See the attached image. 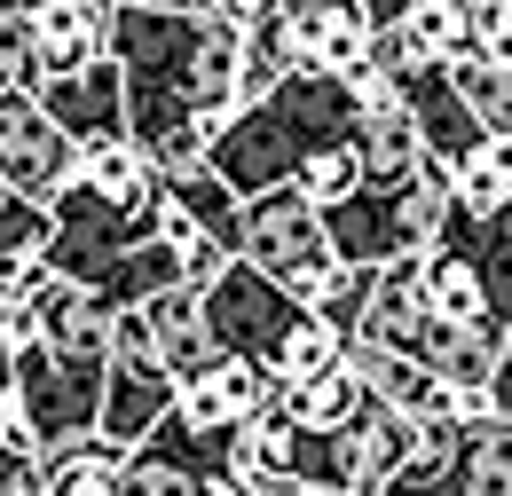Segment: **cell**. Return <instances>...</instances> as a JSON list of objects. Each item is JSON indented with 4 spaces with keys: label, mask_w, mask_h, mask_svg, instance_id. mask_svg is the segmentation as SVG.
Returning <instances> with one entry per match:
<instances>
[{
    "label": "cell",
    "mask_w": 512,
    "mask_h": 496,
    "mask_svg": "<svg viewBox=\"0 0 512 496\" xmlns=\"http://www.w3.org/2000/svg\"><path fill=\"white\" fill-rule=\"evenodd\" d=\"M40 331L32 347L8 355V410L24 418L32 457L95 434V402H103V355H111V308H95V292H79L64 276L32 284Z\"/></svg>",
    "instance_id": "1"
},
{
    "label": "cell",
    "mask_w": 512,
    "mask_h": 496,
    "mask_svg": "<svg viewBox=\"0 0 512 496\" xmlns=\"http://www.w3.org/2000/svg\"><path fill=\"white\" fill-rule=\"evenodd\" d=\"M229 260H245L253 276H268L276 292H292L300 308L339 276L331 237H323V213L292 182L260 189V197H237V252H229Z\"/></svg>",
    "instance_id": "3"
},
{
    "label": "cell",
    "mask_w": 512,
    "mask_h": 496,
    "mask_svg": "<svg viewBox=\"0 0 512 496\" xmlns=\"http://www.w3.org/2000/svg\"><path fill=\"white\" fill-rule=\"evenodd\" d=\"M260 410H276V378L260 363H245V355H213L190 378H174V418L190 434H237Z\"/></svg>",
    "instance_id": "9"
},
{
    "label": "cell",
    "mask_w": 512,
    "mask_h": 496,
    "mask_svg": "<svg viewBox=\"0 0 512 496\" xmlns=\"http://www.w3.org/2000/svg\"><path fill=\"white\" fill-rule=\"evenodd\" d=\"M394 24L410 32V48H418V56H434V63H442L449 48L465 40V24H457V0H402V8H394Z\"/></svg>",
    "instance_id": "26"
},
{
    "label": "cell",
    "mask_w": 512,
    "mask_h": 496,
    "mask_svg": "<svg viewBox=\"0 0 512 496\" xmlns=\"http://www.w3.org/2000/svg\"><path fill=\"white\" fill-rule=\"evenodd\" d=\"M402 0H308V24H300V71L316 79H347L371 56V32L394 16Z\"/></svg>",
    "instance_id": "11"
},
{
    "label": "cell",
    "mask_w": 512,
    "mask_h": 496,
    "mask_svg": "<svg viewBox=\"0 0 512 496\" xmlns=\"http://www.w3.org/2000/svg\"><path fill=\"white\" fill-rule=\"evenodd\" d=\"M221 441L229 434H190L166 410L134 449H119V496H205V481H221Z\"/></svg>",
    "instance_id": "8"
},
{
    "label": "cell",
    "mask_w": 512,
    "mask_h": 496,
    "mask_svg": "<svg viewBox=\"0 0 512 496\" xmlns=\"http://www.w3.org/2000/svg\"><path fill=\"white\" fill-rule=\"evenodd\" d=\"M142 331H150L158 363H166L174 378H190L197 363H213V331H205V308H197L190 284H166V292H150V300H142Z\"/></svg>",
    "instance_id": "17"
},
{
    "label": "cell",
    "mask_w": 512,
    "mask_h": 496,
    "mask_svg": "<svg viewBox=\"0 0 512 496\" xmlns=\"http://www.w3.org/2000/svg\"><path fill=\"white\" fill-rule=\"evenodd\" d=\"M355 158H363V189L371 197H394V189L410 182L418 166H426V150H418V126L402 103H379V111H355Z\"/></svg>",
    "instance_id": "15"
},
{
    "label": "cell",
    "mask_w": 512,
    "mask_h": 496,
    "mask_svg": "<svg viewBox=\"0 0 512 496\" xmlns=\"http://www.w3.org/2000/svg\"><path fill=\"white\" fill-rule=\"evenodd\" d=\"M292 189L316 205V213H331V205H347L355 189H363V158H355V134H339V142H316L308 158H300V174H292Z\"/></svg>",
    "instance_id": "24"
},
{
    "label": "cell",
    "mask_w": 512,
    "mask_h": 496,
    "mask_svg": "<svg viewBox=\"0 0 512 496\" xmlns=\"http://www.w3.org/2000/svg\"><path fill=\"white\" fill-rule=\"evenodd\" d=\"M158 237V205L150 213H134V205H111V197H95L87 182L56 189V205H48V245H40V268L48 276H64V284H95V276H111L134 245H150Z\"/></svg>",
    "instance_id": "4"
},
{
    "label": "cell",
    "mask_w": 512,
    "mask_h": 496,
    "mask_svg": "<svg viewBox=\"0 0 512 496\" xmlns=\"http://www.w3.org/2000/svg\"><path fill=\"white\" fill-rule=\"evenodd\" d=\"M158 205H166V213H182L197 237H213L221 252H237V197L213 182L205 166H190V174H166V182H158Z\"/></svg>",
    "instance_id": "22"
},
{
    "label": "cell",
    "mask_w": 512,
    "mask_h": 496,
    "mask_svg": "<svg viewBox=\"0 0 512 496\" xmlns=\"http://www.w3.org/2000/svg\"><path fill=\"white\" fill-rule=\"evenodd\" d=\"M426 331H434V308H426V292H418V252L379 260V268L363 276V308H355V331H347V339H363V347H386V355H410V363H418Z\"/></svg>",
    "instance_id": "10"
},
{
    "label": "cell",
    "mask_w": 512,
    "mask_h": 496,
    "mask_svg": "<svg viewBox=\"0 0 512 496\" xmlns=\"http://www.w3.org/2000/svg\"><path fill=\"white\" fill-rule=\"evenodd\" d=\"M355 126V103L339 79H316V71H292L276 79L268 95L237 103L229 119L205 134V174L229 189V197H260V189H284L300 174V158L316 142H339Z\"/></svg>",
    "instance_id": "2"
},
{
    "label": "cell",
    "mask_w": 512,
    "mask_h": 496,
    "mask_svg": "<svg viewBox=\"0 0 512 496\" xmlns=\"http://www.w3.org/2000/svg\"><path fill=\"white\" fill-rule=\"evenodd\" d=\"M363 410V386L347 363H331V371H308L292 378V386H276V418L284 426H300V434H339L347 418Z\"/></svg>",
    "instance_id": "19"
},
{
    "label": "cell",
    "mask_w": 512,
    "mask_h": 496,
    "mask_svg": "<svg viewBox=\"0 0 512 496\" xmlns=\"http://www.w3.org/2000/svg\"><path fill=\"white\" fill-rule=\"evenodd\" d=\"M371 496H473V489H465V457H442V465H402V473H386Z\"/></svg>",
    "instance_id": "28"
},
{
    "label": "cell",
    "mask_w": 512,
    "mask_h": 496,
    "mask_svg": "<svg viewBox=\"0 0 512 496\" xmlns=\"http://www.w3.org/2000/svg\"><path fill=\"white\" fill-rule=\"evenodd\" d=\"M40 496H119V457L95 434L64 441V449H40Z\"/></svg>",
    "instance_id": "23"
},
{
    "label": "cell",
    "mask_w": 512,
    "mask_h": 496,
    "mask_svg": "<svg viewBox=\"0 0 512 496\" xmlns=\"http://www.w3.org/2000/svg\"><path fill=\"white\" fill-rule=\"evenodd\" d=\"M71 174H79V142H71L32 95H8V87H0V182L16 189L24 205L48 213L56 189H71Z\"/></svg>",
    "instance_id": "7"
},
{
    "label": "cell",
    "mask_w": 512,
    "mask_h": 496,
    "mask_svg": "<svg viewBox=\"0 0 512 496\" xmlns=\"http://www.w3.org/2000/svg\"><path fill=\"white\" fill-rule=\"evenodd\" d=\"M331 441H339V496H371L386 473L410 465V418H402V410H379V402H363Z\"/></svg>",
    "instance_id": "13"
},
{
    "label": "cell",
    "mask_w": 512,
    "mask_h": 496,
    "mask_svg": "<svg viewBox=\"0 0 512 496\" xmlns=\"http://www.w3.org/2000/svg\"><path fill=\"white\" fill-rule=\"evenodd\" d=\"M24 24H32V63H40V79H71V71H87V63L103 56V8L40 0V8H24Z\"/></svg>",
    "instance_id": "16"
},
{
    "label": "cell",
    "mask_w": 512,
    "mask_h": 496,
    "mask_svg": "<svg viewBox=\"0 0 512 496\" xmlns=\"http://www.w3.org/2000/svg\"><path fill=\"white\" fill-rule=\"evenodd\" d=\"M32 103L64 126L71 142H111V134H127V119H119V63L111 56H95L87 71H71V79H40Z\"/></svg>",
    "instance_id": "14"
},
{
    "label": "cell",
    "mask_w": 512,
    "mask_h": 496,
    "mask_svg": "<svg viewBox=\"0 0 512 496\" xmlns=\"http://www.w3.org/2000/svg\"><path fill=\"white\" fill-rule=\"evenodd\" d=\"M449 95L465 103V119L481 134H512V56H489V48H449L442 56Z\"/></svg>",
    "instance_id": "18"
},
{
    "label": "cell",
    "mask_w": 512,
    "mask_h": 496,
    "mask_svg": "<svg viewBox=\"0 0 512 496\" xmlns=\"http://www.w3.org/2000/svg\"><path fill=\"white\" fill-rule=\"evenodd\" d=\"M213 8H237V16H245V8H253V0H213Z\"/></svg>",
    "instance_id": "31"
},
{
    "label": "cell",
    "mask_w": 512,
    "mask_h": 496,
    "mask_svg": "<svg viewBox=\"0 0 512 496\" xmlns=\"http://www.w3.org/2000/svg\"><path fill=\"white\" fill-rule=\"evenodd\" d=\"M449 174V205L489 221V213H512V158H505V134H481L473 150H457L442 166Z\"/></svg>",
    "instance_id": "20"
},
{
    "label": "cell",
    "mask_w": 512,
    "mask_h": 496,
    "mask_svg": "<svg viewBox=\"0 0 512 496\" xmlns=\"http://www.w3.org/2000/svg\"><path fill=\"white\" fill-rule=\"evenodd\" d=\"M505 355H512V323H434L418 347V371L465 394V386H505Z\"/></svg>",
    "instance_id": "12"
},
{
    "label": "cell",
    "mask_w": 512,
    "mask_h": 496,
    "mask_svg": "<svg viewBox=\"0 0 512 496\" xmlns=\"http://www.w3.org/2000/svg\"><path fill=\"white\" fill-rule=\"evenodd\" d=\"M347 355V331H331L316 308H300V323L276 339V355H268V378L276 386H292V378H308V371H331Z\"/></svg>",
    "instance_id": "25"
},
{
    "label": "cell",
    "mask_w": 512,
    "mask_h": 496,
    "mask_svg": "<svg viewBox=\"0 0 512 496\" xmlns=\"http://www.w3.org/2000/svg\"><path fill=\"white\" fill-rule=\"evenodd\" d=\"M197 308H205V331H213V355H245L260 371H268L276 339L300 323V300L276 292L268 276H253L245 260H221V276L197 292Z\"/></svg>",
    "instance_id": "6"
},
{
    "label": "cell",
    "mask_w": 512,
    "mask_h": 496,
    "mask_svg": "<svg viewBox=\"0 0 512 496\" xmlns=\"http://www.w3.org/2000/svg\"><path fill=\"white\" fill-rule=\"evenodd\" d=\"M205 496H245V489H237V481H229V473H221V481H205Z\"/></svg>",
    "instance_id": "30"
},
{
    "label": "cell",
    "mask_w": 512,
    "mask_h": 496,
    "mask_svg": "<svg viewBox=\"0 0 512 496\" xmlns=\"http://www.w3.org/2000/svg\"><path fill=\"white\" fill-rule=\"evenodd\" d=\"M8 8H24V0H0V16H8Z\"/></svg>",
    "instance_id": "32"
},
{
    "label": "cell",
    "mask_w": 512,
    "mask_h": 496,
    "mask_svg": "<svg viewBox=\"0 0 512 496\" xmlns=\"http://www.w3.org/2000/svg\"><path fill=\"white\" fill-rule=\"evenodd\" d=\"M166 410H174V371L158 363V347H150V331H142V308H119L111 315V355H103L95 441L119 457V449H134Z\"/></svg>",
    "instance_id": "5"
},
{
    "label": "cell",
    "mask_w": 512,
    "mask_h": 496,
    "mask_svg": "<svg viewBox=\"0 0 512 496\" xmlns=\"http://www.w3.org/2000/svg\"><path fill=\"white\" fill-rule=\"evenodd\" d=\"M71 182H87L95 197H111V205H134V213L158 205V174L142 166V150H134L127 134H111V142H79V174H71Z\"/></svg>",
    "instance_id": "21"
},
{
    "label": "cell",
    "mask_w": 512,
    "mask_h": 496,
    "mask_svg": "<svg viewBox=\"0 0 512 496\" xmlns=\"http://www.w3.org/2000/svg\"><path fill=\"white\" fill-rule=\"evenodd\" d=\"M292 496H323V489H292Z\"/></svg>",
    "instance_id": "33"
},
{
    "label": "cell",
    "mask_w": 512,
    "mask_h": 496,
    "mask_svg": "<svg viewBox=\"0 0 512 496\" xmlns=\"http://www.w3.org/2000/svg\"><path fill=\"white\" fill-rule=\"evenodd\" d=\"M457 24H465L457 48H489V56L512 48V0H457Z\"/></svg>",
    "instance_id": "29"
},
{
    "label": "cell",
    "mask_w": 512,
    "mask_h": 496,
    "mask_svg": "<svg viewBox=\"0 0 512 496\" xmlns=\"http://www.w3.org/2000/svg\"><path fill=\"white\" fill-rule=\"evenodd\" d=\"M40 245H48V213L24 205L16 189L0 182V268H8V260H40Z\"/></svg>",
    "instance_id": "27"
}]
</instances>
